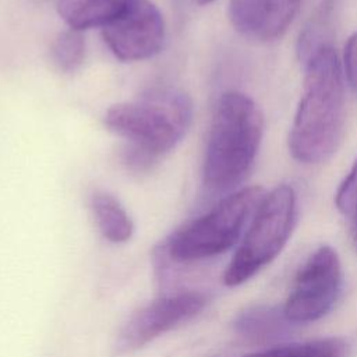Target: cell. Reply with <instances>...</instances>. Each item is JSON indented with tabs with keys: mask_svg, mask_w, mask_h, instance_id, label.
Listing matches in <instances>:
<instances>
[{
	"mask_svg": "<svg viewBox=\"0 0 357 357\" xmlns=\"http://www.w3.org/2000/svg\"><path fill=\"white\" fill-rule=\"evenodd\" d=\"M208 298L195 290L163 296L134 311L120 328L116 342V356L131 354L163 333L190 321L206 305Z\"/></svg>",
	"mask_w": 357,
	"mask_h": 357,
	"instance_id": "obj_7",
	"label": "cell"
},
{
	"mask_svg": "<svg viewBox=\"0 0 357 357\" xmlns=\"http://www.w3.org/2000/svg\"><path fill=\"white\" fill-rule=\"evenodd\" d=\"M344 107L342 67L328 45L305 61L301 96L289 134L291 156L304 165L329 160L343 137Z\"/></svg>",
	"mask_w": 357,
	"mask_h": 357,
	"instance_id": "obj_1",
	"label": "cell"
},
{
	"mask_svg": "<svg viewBox=\"0 0 357 357\" xmlns=\"http://www.w3.org/2000/svg\"><path fill=\"white\" fill-rule=\"evenodd\" d=\"M165 20L149 0H127L121 13L105 28L102 36L121 61H139L158 54L165 42Z\"/></svg>",
	"mask_w": 357,
	"mask_h": 357,
	"instance_id": "obj_8",
	"label": "cell"
},
{
	"mask_svg": "<svg viewBox=\"0 0 357 357\" xmlns=\"http://www.w3.org/2000/svg\"><path fill=\"white\" fill-rule=\"evenodd\" d=\"M293 324L286 318L283 308L273 305H252L233 321L234 332L250 342H269L289 335Z\"/></svg>",
	"mask_w": 357,
	"mask_h": 357,
	"instance_id": "obj_9",
	"label": "cell"
},
{
	"mask_svg": "<svg viewBox=\"0 0 357 357\" xmlns=\"http://www.w3.org/2000/svg\"><path fill=\"white\" fill-rule=\"evenodd\" d=\"M192 120V102L178 89H159L141 99L116 103L105 113V126L130 148L153 159L173 149Z\"/></svg>",
	"mask_w": 357,
	"mask_h": 357,
	"instance_id": "obj_3",
	"label": "cell"
},
{
	"mask_svg": "<svg viewBox=\"0 0 357 357\" xmlns=\"http://www.w3.org/2000/svg\"><path fill=\"white\" fill-rule=\"evenodd\" d=\"M91 211L100 234L110 243H127L134 233V223L120 201L106 192L96 191L91 197Z\"/></svg>",
	"mask_w": 357,
	"mask_h": 357,
	"instance_id": "obj_11",
	"label": "cell"
},
{
	"mask_svg": "<svg viewBox=\"0 0 357 357\" xmlns=\"http://www.w3.org/2000/svg\"><path fill=\"white\" fill-rule=\"evenodd\" d=\"M265 197L262 187H244L222 198L212 209L172 233L155 250V259L195 262L227 251Z\"/></svg>",
	"mask_w": 357,
	"mask_h": 357,
	"instance_id": "obj_4",
	"label": "cell"
},
{
	"mask_svg": "<svg viewBox=\"0 0 357 357\" xmlns=\"http://www.w3.org/2000/svg\"><path fill=\"white\" fill-rule=\"evenodd\" d=\"M343 61L347 82L351 89L357 92V31L346 42Z\"/></svg>",
	"mask_w": 357,
	"mask_h": 357,
	"instance_id": "obj_17",
	"label": "cell"
},
{
	"mask_svg": "<svg viewBox=\"0 0 357 357\" xmlns=\"http://www.w3.org/2000/svg\"><path fill=\"white\" fill-rule=\"evenodd\" d=\"M264 135L258 105L241 92L223 93L215 107L202 165L204 187L227 192L247 177Z\"/></svg>",
	"mask_w": 357,
	"mask_h": 357,
	"instance_id": "obj_2",
	"label": "cell"
},
{
	"mask_svg": "<svg viewBox=\"0 0 357 357\" xmlns=\"http://www.w3.org/2000/svg\"><path fill=\"white\" fill-rule=\"evenodd\" d=\"M357 218V216H356ZM356 245H357V231H356Z\"/></svg>",
	"mask_w": 357,
	"mask_h": 357,
	"instance_id": "obj_19",
	"label": "cell"
},
{
	"mask_svg": "<svg viewBox=\"0 0 357 357\" xmlns=\"http://www.w3.org/2000/svg\"><path fill=\"white\" fill-rule=\"evenodd\" d=\"M241 357H347V344L339 337H325L279 346Z\"/></svg>",
	"mask_w": 357,
	"mask_h": 357,
	"instance_id": "obj_12",
	"label": "cell"
},
{
	"mask_svg": "<svg viewBox=\"0 0 357 357\" xmlns=\"http://www.w3.org/2000/svg\"><path fill=\"white\" fill-rule=\"evenodd\" d=\"M127 0H63L59 14L71 29L105 28L124 8Z\"/></svg>",
	"mask_w": 357,
	"mask_h": 357,
	"instance_id": "obj_10",
	"label": "cell"
},
{
	"mask_svg": "<svg viewBox=\"0 0 357 357\" xmlns=\"http://www.w3.org/2000/svg\"><path fill=\"white\" fill-rule=\"evenodd\" d=\"M198 4H209V3H212V1H215V0H195Z\"/></svg>",
	"mask_w": 357,
	"mask_h": 357,
	"instance_id": "obj_18",
	"label": "cell"
},
{
	"mask_svg": "<svg viewBox=\"0 0 357 357\" xmlns=\"http://www.w3.org/2000/svg\"><path fill=\"white\" fill-rule=\"evenodd\" d=\"M335 204L343 215L357 216V158L336 191Z\"/></svg>",
	"mask_w": 357,
	"mask_h": 357,
	"instance_id": "obj_16",
	"label": "cell"
},
{
	"mask_svg": "<svg viewBox=\"0 0 357 357\" xmlns=\"http://www.w3.org/2000/svg\"><path fill=\"white\" fill-rule=\"evenodd\" d=\"M296 213L297 197L293 187L280 184L265 194L243 243L223 273L226 286L234 287L247 282L276 258L291 234Z\"/></svg>",
	"mask_w": 357,
	"mask_h": 357,
	"instance_id": "obj_5",
	"label": "cell"
},
{
	"mask_svg": "<svg viewBox=\"0 0 357 357\" xmlns=\"http://www.w3.org/2000/svg\"><path fill=\"white\" fill-rule=\"evenodd\" d=\"M271 0H230L231 25L244 36L258 38Z\"/></svg>",
	"mask_w": 357,
	"mask_h": 357,
	"instance_id": "obj_14",
	"label": "cell"
},
{
	"mask_svg": "<svg viewBox=\"0 0 357 357\" xmlns=\"http://www.w3.org/2000/svg\"><path fill=\"white\" fill-rule=\"evenodd\" d=\"M85 57V40L81 31L68 28L60 32L52 43V59L66 73L77 70Z\"/></svg>",
	"mask_w": 357,
	"mask_h": 357,
	"instance_id": "obj_15",
	"label": "cell"
},
{
	"mask_svg": "<svg viewBox=\"0 0 357 357\" xmlns=\"http://www.w3.org/2000/svg\"><path fill=\"white\" fill-rule=\"evenodd\" d=\"M333 6L335 0H324L322 4L317 8L314 17H311L310 22L300 33L298 54L304 61H307V59L318 49L328 46L326 38L331 31Z\"/></svg>",
	"mask_w": 357,
	"mask_h": 357,
	"instance_id": "obj_13",
	"label": "cell"
},
{
	"mask_svg": "<svg viewBox=\"0 0 357 357\" xmlns=\"http://www.w3.org/2000/svg\"><path fill=\"white\" fill-rule=\"evenodd\" d=\"M342 289V266L336 251L321 245L298 271L283 305L293 324L314 322L335 305Z\"/></svg>",
	"mask_w": 357,
	"mask_h": 357,
	"instance_id": "obj_6",
	"label": "cell"
}]
</instances>
